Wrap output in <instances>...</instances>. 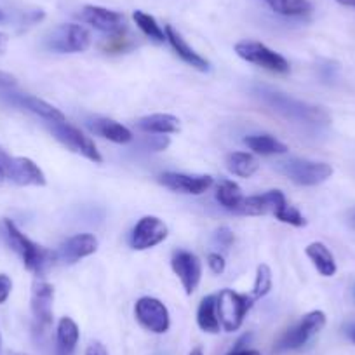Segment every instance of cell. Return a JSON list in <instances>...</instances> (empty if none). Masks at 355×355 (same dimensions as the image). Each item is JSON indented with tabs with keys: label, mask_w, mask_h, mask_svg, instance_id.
<instances>
[{
	"label": "cell",
	"mask_w": 355,
	"mask_h": 355,
	"mask_svg": "<svg viewBox=\"0 0 355 355\" xmlns=\"http://www.w3.org/2000/svg\"><path fill=\"white\" fill-rule=\"evenodd\" d=\"M288 204L286 196L281 190H268V192L261 193V196H251L244 197L242 202L241 214H248V216H263V214H277L279 209Z\"/></svg>",
	"instance_id": "obj_17"
},
{
	"label": "cell",
	"mask_w": 355,
	"mask_h": 355,
	"mask_svg": "<svg viewBox=\"0 0 355 355\" xmlns=\"http://www.w3.org/2000/svg\"><path fill=\"white\" fill-rule=\"evenodd\" d=\"M228 355H261V352L252 350V348H242V350H232Z\"/></svg>",
	"instance_id": "obj_39"
},
{
	"label": "cell",
	"mask_w": 355,
	"mask_h": 355,
	"mask_svg": "<svg viewBox=\"0 0 355 355\" xmlns=\"http://www.w3.org/2000/svg\"><path fill=\"white\" fill-rule=\"evenodd\" d=\"M169 235V228L160 218L157 216H143L129 235V245L135 251H146L155 245L162 244Z\"/></svg>",
	"instance_id": "obj_11"
},
{
	"label": "cell",
	"mask_w": 355,
	"mask_h": 355,
	"mask_svg": "<svg viewBox=\"0 0 355 355\" xmlns=\"http://www.w3.org/2000/svg\"><path fill=\"white\" fill-rule=\"evenodd\" d=\"M0 347H2V336H0Z\"/></svg>",
	"instance_id": "obj_46"
},
{
	"label": "cell",
	"mask_w": 355,
	"mask_h": 355,
	"mask_svg": "<svg viewBox=\"0 0 355 355\" xmlns=\"http://www.w3.org/2000/svg\"><path fill=\"white\" fill-rule=\"evenodd\" d=\"M235 53L248 63L274 71V73L284 75L291 71V64L282 54L275 53L274 49L261 42H256V40H241L235 44Z\"/></svg>",
	"instance_id": "obj_7"
},
{
	"label": "cell",
	"mask_w": 355,
	"mask_h": 355,
	"mask_svg": "<svg viewBox=\"0 0 355 355\" xmlns=\"http://www.w3.org/2000/svg\"><path fill=\"white\" fill-rule=\"evenodd\" d=\"M15 84H16L15 77H11V75L2 73V71H0V87L8 89V87H12Z\"/></svg>",
	"instance_id": "obj_38"
},
{
	"label": "cell",
	"mask_w": 355,
	"mask_h": 355,
	"mask_svg": "<svg viewBox=\"0 0 355 355\" xmlns=\"http://www.w3.org/2000/svg\"><path fill=\"white\" fill-rule=\"evenodd\" d=\"M12 291V281L9 275L0 274V305L8 302V298L11 296Z\"/></svg>",
	"instance_id": "obj_36"
},
{
	"label": "cell",
	"mask_w": 355,
	"mask_h": 355,
	"mask_svg": "<svg viewBox=\"0 0 355 355\" xmlns=\"http://www.w3.org/2000/svg\"><path fill=\"white\" fill-rule=\"evenodd\" d=\"M326 320V313L322 310H313V312L305 313L291 329L282 334V338L275 345V352L298 350V348L305 347L315 334H319L324 329Z\"/></svg>",
	"instance_id": "obj_6"
},
{
	"label": "cell",
	"mask_w": 355,
	"mask_h": 355,
	"mask_svg": "<svg viewBox=\"0 0 355 355\" xmlns=\"http://www.w3.org/2000/svg\"><path fill=\"white\" fill-rule=\"evenodd\" d=\"M6 237H8L9 245L21 256L23 265L26 266V270H30L35 275H44L49 266L54 265L58 259V252L51 251V249L44 248V245L37 244L32 239L26 237L15 221L4 220Z\"/></svg>",
	"instance_id": "obj_2"
},
{
	"label": "cell",
	"mask_w": 355,
	"mask_h": 355,
	"mask_svg": "<svg viewBox=\"0 0 355 355\" xmlns=\"http://www.w3.org/2000/svg\"><path fill=\"white\" fill-rule=\"evenodd\" d=\"M305 252L306 256L312 259L313 266H315L317 272H319L322 277H333V275L336 274V261H334L333 252L327 249L326 244H322V242H312V244L306 245Z\"/></svg>",
	"instance_id": "obj_23"
},
{
	"label": "cell",
	"mask_w": 355,
	"mask_h": 355,
	"mask_svg": "<svg viewBox=\"0 0 355 355\" xmlns=\"http://www.w3.org/2000/svg\"><path fill=\"white\" fill-rule=\"evenodd\" d=\"M190 355H204V352L200 350V348H196V350L190 352Z\"/></svg>",
	"instance_id": "obj_44"
},
{
	"label": "cell",
	"mask_w": 355,
	"mask_h": 355,
	"mask_svg": "<svg viewBox=\"0 0 355 355\" xmlns=\"http://www.w3.org/2000/svg\"><path fill=\"white\" fill-rule=\"evenodd\" d=\"M275 218H277L279 221H282V223L291 225V227L300 228V227H305L306 225V218L303 216V214L300 213L295 206H291V204H286L282 209H279L277 214H275Z\"/></svg>",
	"instance_id": "obj_32"
},
{
	"label": "cell",
	"mask_w": 355,
	"mask_h": 355,
	"mask_svg": "<svg viewBox=\"0 0 355 355\" xmlns=\"http://www.w3.org/2000/svg\"><path fill=\"white\" fill-rule=\"evenodd\" d=\"M46 49L58 54H75L84 53L91 46V33L85 26L77 23H64L56 26L46 37Z\"/></svg>",
	"instance_id": "obj_5"
},
{
	"label": "cell",
	"mask_w": 355,
	"mask_h": 355,
	"mask_svg": "<svg viewBox=\"0 0 355 355\" xmlns=\"http://www.w3.org/2000/svg\"><path fill=\"white\" fill-rule=\"evenodd\" d=\"M244 145L258 155H284L289 146L270 135H251L244 138Z\"/></svg>",
	"instance_id": "obj_25"
},
{
	"label": "cell",
	"mask_w": 355,
	"mask_h": 355,
	"mask_svg": "<svg viewBox=\"0 0 355 355\" xmlns=\"http://www.w3.org/2000/svg\"><path fill=\"white\" fill-rule=\"evenodd\" d=\"M47 129L70 152L78 153V155H82L84 159L91 160L94 164L103 162V157H101L100 150L96 148L93 139L85 136L80 129L73 128L68 122H47Z\"/></svg>",
	"instance_id": "obj_8"
},
{
	"label": "cell",
	"mask_w": 355,
	"mask_h": 355,
	"mask_svg": "<svg viewBox=\"0 0 355 355\" xmlns=\"http://www.w3.org/2000/svg\"><path fill=\"white\" fill-rule=\"evenodd\" d=\"M135 317L139 326L153 334H164L171 327V315L167 306L160 300L143 296L135 305Z\"/></svg>",
	"instance_id": "obj_10"
},
{
	"label": "cell",
	"mask_w": 355,
	"mask_h": 355,
	"mask_svg": "<svg viewBox=\"0 0 355 355\" xmlns=\"http://www.w3.org/2000/svg\"><path fill=\"white\" fill-rule=\"evenodd\" d=\"M136 128L146 135H176L180 132V119L171 114H152L138 119Z\"/></svg>",
	"instance_id": "obj_21"
},
{
	"label": "cell",
	"mask_w": 355,
	"mask_h": 355,
	"mask_svg": "<svg viewBox=\"0 0 355 355\" xmlns=\"http://www.w3.org/2000/svg\"><path fill=\"white\" fill-rule=\"evenodd\" d=\"M345 334L350 338V341H354L355 343V322L347 324V326H345Z\"/></svg>",
	"instance_id": "obj_40"
},
{
	"label": "cell",
	"mask_w": 355,
	"mask_h": 355,
	"mask_svg": "<svg viewBox=\"0 0 355 355\" xmlns=\"http://www.w3.org/2000/svg\"><path fill=\"white\" fill-rule=\"evenodd\" d=\"M254 94L259 98V101H261L263 105H266V107L270 108V110H274L275 114L284 117L286 121L295 122V124L327 125L331 122L329 114H327L322 107L300 101L296 100V98H291L288 96V94L281 93V91L266 87V85H258V87H254Z\"/></svg>",
	"instance_id": "obj_1"
},
{
	"label": "cell",
	"mask_w": 355,
	"mask_h": 355,
	"mask_svg": "<svg viewBox=\"0 0 355 355\" xmlns=\"http://www.w3.org/2000/svg\"><path fill=\"white\" fill-rule=\"evenodd\" d=\"M0 167L19 187H46L47 183L44 171L28 157H11L0 148Z\"/></svg>",
	"instance_id": "obj_9"
},
{
	"label": "cell",
	"mask_w": 355,
	"mask_h": 355,
	"mask_svg": "<svg viewBox=\"0 0 355 355\" xmlns=\"http://www.w3.org/2000/svg\"><path fill=\"white\" fill-rule=\"evenodd\" d=\"M164 32H166V39H167V42L171 44V47L174 49V53L182 58L187 64H190V67L196 68V70H199V71H209L211 70L209 61H207L206 58L200 56V54L197 53L193 47H190L189 42L183 39L182 33L178 32L174 26L166 25Z\"/></svg>",
	"instance_id": "obj_19"
},
{
	"label": "cell",
	"mask_w": 355,
	"mask_h": 355,
	"mask_svg": "<svg viewBox=\"0 0 355 355\" xmlns=\"http://www.w3.org/2000/svg\"><path fill=\"white\" fill-rule=\"evenodd\" d=\"M54 288L49 282L35 281L32 286V300L30 309L33 317V329L37 333H46L53 324Z\"/></svg>",
	"instance_id": "obj_12"
},
{
	"label": "cell",
	"mask_w": 355,
	"mask_h": 355,
	"mask_svg": "<svg viewBox=\"0 0 355 355\" xmlns=\"http://www.w3.org/2000/svg\"><path fill=\"white\" fill-rule=\"evenodd\" d=\"M85 355H108V352L103 343H100V341H91L87 345V348H85Z\"/></svg>",
	"instance_id": "obj_37"
},
{
	"label": "cell",
	"mask_w": 355,
	"mask_h": 355,
	"mask_svg": "<svg viewBox=\"0 0 355 355\" xmlns=\"http://www.w3.org/2000/svg\"><path fill=\"white\" fill-rule=\"evenodd\" d=\"M6 178H8V176H6L4 169H2V167H0V185H2V183L6 182Z\"/></svg>",
	"instance_id": "obj_43"
},
{
	"label": "cell",
	"mask_w": 355,
	"mask_h": 355,
	"mask_svg": "<svg viewBox=\"0 0 355 355\" xmlns=\"http://www.w3.org/2000/svg\"><path fill=\"white\" fill-rule=\"evenodd\" d=\"M214 242H216L218 245H221L223 249H230L235 242L234 230L228 227H220L214 232Z\"/></svg>",
	"instance_id": "obj_34"
},
{
	"label": "cell",
	"mask_w": 355,
	"mask_h": 355,
	"mask_svg": "<svg viewBox=\"0 0 355 355\" xmlns=\"http://www.w3.org/2000/svg\"><path fill=\"white\" fill-rule=\"evenodd\" d=\"M207 266H209L213 274L221 275L225 272V268H227V261H225V258L220 252H209L207 254Z\"/></svg>",
	"instance_id": "obj_35"
},
{
	"label": "cell",
	"mask_w": 355,
	"mask_h": 355,
	"mask_svg": "<svg viewBox=\"0 0 355 355\" xmlns=\"http://www.w3.org/2000/svg\"><path fill=\"white\" fill-rule=\"evenodd\" d=\"M275 15L286 18H305L312 12V4L309 0H263Z\"/></svg>",
	"instance_id": "obj_27"
},
{
	"label": "cell",
	"mask_w": 355,
	"mask_h": 355,
	"mask_svg": "<svg viewBox=\"0 0 355 355\" xmlns=\"http://www.w3.org/2000/svg\"><path fill=\"white\" fill-rule=\"evenodd\" d=\"M141 145L143 148L150 150V152H164V150H167V146L171 145V139L167 135H152L145 136Z\"/></svg>",
	"instance_id": "obj_33"
},
{
	"label": "cell",
	"mask_w": 355,
	"mask_h": 355,
	"mask_svg": "<svg viewBox=\"0 0 355 355\" xmlns=\"http://www.w3.org/2000/svg\"><path fill=\"white\" fill-rule=\"evenodd\" d=\"M216 200L223 209L241 214L244 196H242L241 187L235 182H232V180H220L216 187Z\"/></svg>",
	"instance_id": "obj_24"
},
{
	"label": "cell",
	"mask_w": 355,
	"mask_h": 355,
	"mask_svg": "<svg viewBox=\"0 0 355 355\" xmlns=\"http://www.w3.org/2000/svg\"><path fill=\"white\" fill-rule=\"evenodd\" d=\"M277 171L302 187H315L333 176V167L326 162L306 159H289L277 164Z\"/></svg>",
	"instance_id": "obj_4"
},
{
	"label": "cell",
	"mask_w": 355,
	"mask_h": 355,
	"mask_svg": "<svg viewBox=\"0 0 355 355\" xmlns=\"http://www.w3.org/2000/svg\"><path fill=\"white\" fill-rule=\"evenodd\" d=\"M78 336L80 331L77 322L70 317H61L56 327V355H73Z\"/></svg>",
	"instance_id": "obj_22"
},
{
	"label": "cell",
	"mask_w": 355,
	"mask_h": 355,
	"mask_svg": "<svg viewBox=\"0 0 355 355\" xmlns=\"http://www.w3.org/2000/svg\"><path fill=\"white\" fill-rule=\"evenodd\" d=\"M80 19L93 28L100 30V32L114 35V33L125 30V18L124 15L112 9L98 8V6H84L80 11Z\"/></svg>",
	"instance_id": "obj_15"
},
{
	"label": "cell",
	"mask_w": 355,
	"mask_h": 355,
	"mask_svg": "<svg viewBox=\"0 0 355 355\" xmlns=\"http://www.w3.org/2000/svg\"><path fill=\"white\" fill-rule=\"evenodd\" d=\"M87 128L91 129V132H94L96 136L108 139L112 143H117V145H125V143L132 141V132L129 131L125 125L119 124L114 119L107 117H96L93 121L87 122Z\"/></svg>",
	"instance_id": "obj_20"
},
{
	"label": "cell",
	"mask_w": 355,
	"mask_h": 355,
	"mask_svg": "<svg viewBox=\"0 0 355 355\" xmlns=\"http://www.w3.org/2000/svg\"><path fill=\"white\" fill-rule=\"evenodd\" d=\"M132 19H135V23L138 25V28L141 30L148 39H152L153 42L164 44L167 40L166 32L160 28V25L157 23V19L153 18V16L146 15V12L143 11H135L132 12Z\"/></svg>",
	"instance_id": "obj_29"
},
{
	"label": "cell",
	"mask_w": 355,
	"mask_h": 355,
	"mask_svg": "<svg viewBox=\"0 0 355 355\" xmlns=\"http://www.w3.org/2000/svg\"><path fill=\"white\" fill-rule=\"evenodd\" d=\"M254 302V296L241 295V293H235L234 289H221L220 295H216V310L221 327L227 333L237 331Z\"/></svg>",
	"instance_id": "obj_3"
},
{
	"label": "cell",
	"mask_w": 355,
	"mask_h": 355,
	"mask_svg": "<svg viewBox=\"0 0 355 355\" xmlns=\"http://www.w3.org/2000/svg\"><path fill=\"white\" fill-rule=\"evenodd\" d=\"M171 266H173V272L182 282L187 295L192 296L199 288L200 279H202V263H200V259L190 251H176L171 258Z\"/></svg>",
	"instance_id": "obj_14"
},
{
	"label": "cell",
	"mask_w": 355,
	"mask_h": 355,
	"mask_svg": "<svg viewBox=\"0 0 355 355\" xmlns=\"http://www.w3.org/2000/svg\"><path fill=\"white\" fill-rule=\"evenodd\" d=\"M341 6H348V8H355V0H336Z\"/></svg>",
	"instance_id": "obj_42"
},
{
	"label": "cell",
	"mask_w": 355,
	"mask_h": 355,
	"mask_svg": "<svg viewBox=\"0 0 355 355\" xmlns=\"http://www.w3.org/2000/svg\"><path fill=\"white\" fill-rule=\"evenodd\" d=\"M6 19V15H4V11H2V9H0V23L4 21Z\"/></svg>",
	"instance_id": "obj_45"
},
{
	"label": "cell",
	"mask_w": 355,
	"mask_h": 355,
	"mask_svg": "<svg viewBox=\"0 0 355 355\" xmlns=\"http://www.w3.org/2000/svg\"><path fill=\"white\" fill-rule=\"evenodd\" d=\"M227 167L234 176L251 178L258 173L259 162L252 153L248 152H234L227 157Z\"/></svg>",
	"instance_id": "obj_28"
},
{
	"label": "cell",
	"mask_w": 355,
	"mask_h": 355,
	"mask_svg": "<svg viewBox=\"0 0 355 355\" xmlns=\"http://www.w3.org/2000/svg\"><path fill=\"white\" fill-rule=\"evenodd\" d=\"M6 100H8V103H11L12 107L30 112V114L44 119L46 122H67V119H64L63 112H61L60 108L53 107L51 103H47V101L40 100V98L37 96H32V94L6 93Z\"/></svg>",
	"instance_id": "obj_16"
},
{
	"label": "cell",
	"mask_w": 355,
	"mask_h": 355,
	"mask_svg": "<svg viewBox=\"0 0 355 355\" xmlns=\"http://www.w3.org/2000/svg\"><path fill=\"white\" fill-rule=\"evenodd\" d=\"M16 355H26V354H16Z\"/></svg>",
	"instance_id": "obj_47"
},
{
	"label": "cell",
	"mask_w": 355,
	"mask_h": 355,
	"mask_svg": "<svg viewBox=\"0 0 355 355\" xmlns=\"http://www.w3.org/2000/svg\"><path fill=\"white\" fill-rule=\"evenodd\" d=\"M100 248L98 237L93 234H77L67 239L58 251V259L64 263H77L82 258L94 254Z\"/></svg>",
	"instance_id": "obj_18"
},
{
	"label": "cell",
	"mask_w": 355,
	"mask_h": 355,
	"mask_svg": "<svg viewBox=\"0 0 355 355\" xmlns=\"http://www.w3.org/2000/svg\"><path fill=\"white\" fill-rule=\"evenodd\" d=\"M159 183L171 192L185 196H202L214 185V178L209 174H185V173H162Z\"/></svg>",
	"instance_id": "obj_13"
},
{
	"label": "cell",
	"mask_w": 355,
	"mask_h": 355,
	"mask_svg": "<svg viewBox=\"0 0 355 355\" xmlns=\"http://www.w3.org/2000/svg\"><path fill=\"white\" fill-rule=\"evenodd\" d=\"M8 44H9V37L6 33L0 32V54H4L6 49H8Z\"/></svg>",
	"instance_id": "obj_41"
},
{
	"label": "cell",
	"mask_w": 355,
	"mask_h": 355,
	"mask_svg": "<svg viewBox=\"0 0 355 355\" xmlns=\"http://www.w3.org/2000/svg\"><path fill=\"white\" fill-rule=\"evenodd\" d=\"M131 47H132V39L125 33V30H122V32L119 33H114V35H110V39H107L103 42V51L107 54L128 53Z\"/></svg>",
	"instance_id": "obj_31"
},
{
	"label": "cell",
	"mask_w": 355,
	"mask_h": 355,
	"mask_svg": "<svg viewBox=\"0 0 355 355\" xmlns=\"http://www.w3.org/2000/svg\"><path fill=\"white\" fill-rule=\"evenodd\" d=\"M272 286H274V279H272L270 266L261 263L256 268L254 286H252V296H254V300H259L268 295L272 291Z\"/></svg>",
	"instance_id": "obj_30"
},
{
	"label": "cell",
	"mask_w": 355,
	"mask_h": 355,
	"mask_svg": "<svg viewBox=\"0 0 355 355\" xmlns=\"http://www.w3.org/2000/svg\"><path fill=\"white\" fill-rule=\"evenodd\" d=\"M197 324L204 333L216 334L220 333L221 324L218 319V310H216V296L209 295L200 302L199 309H197Z\"/></svg>",
	"instance_id": "obj_26"
}]
</instances>
